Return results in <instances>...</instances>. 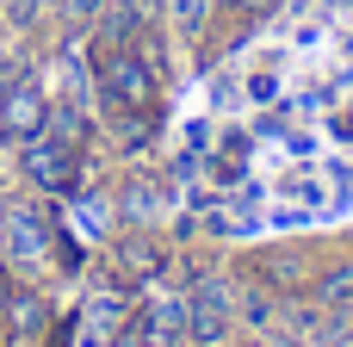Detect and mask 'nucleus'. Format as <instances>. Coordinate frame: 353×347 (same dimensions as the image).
<instances>
[{
    "mask_svg": "<svg viewBox=\"0 0 353 347\" xmlns=\"http://www.w3.org/2000/svg\"><path fill=\"white\" fill-rule=\"evenodd\" d=\"M99 87H105L112 112H143V106H155V68L143 62L137 43H112V50L99 56Z\"/></svg>",
    "mask_w": 353,
    "mask_h": 347,
    "instance_id": "obj_1",
    "label": "nucleus"
},
{
    "mask_svg": "<svg viewBox=\"0 0 353 347\" xmlns=\"http://www.w3.org/2000/svg\"><path fill=\"white\" fill-rule=\"evenodd\" d=\"M6 255H12V267L37 273L50 261V224L37 211H6Z\"/></svg>",
    "mask_w": 353,
    "mask_h": 347,
    "instance_id": "obj_5",
    "label": "nucleus"
},
{
    "mask_svg": "<svg viewBox=\"0 0 353 347\" xmlns=\"http://www.w3.org/2000/svg\"><path fill=\"white\" fill-rule=\"evenodd\" d=\"M267 347H292V341H267Z\"/></svg>",
    "mask_w": 353,
    "mask_h": 347,
    "instance_id": "obj_13",
    "label": "nucleus"
},
{
    "mask_svg": "<svg viewBox=\"0 0 353 347\" xmlns=\"http://www.w3.org/2000/svg\"><path fill=\"white\" fill-rule=\"evenodd\" d=\"M43 124H50V99H43V87H37V81H12V87L0 93V137L25 143V137H37Z\"/></svg>",
    "mask_w": 353,
    "mask_h": 347,
    "instance_id": "obj_4",
    "label": "nucleus"
},
{
    "mask_svg": "<svg viewBox=\"0 0 353 347\" xmlns=\"http://www.w3.org/2000/svg\"><path fill=\"white\" fill-rule=\"evenodd\" d=\"M43 323H50V310H43L37 292H19V298L6 304V329H12V335H43Z\"/></svg>",
    "mask_w": 353,
    "mask_h": 347,
    "instance_id": "obj_8",
    "label": "nucleus"
},
{
    "mask_svg": "<svg viewBox=\"0 0 353 347\" xmlns=\"http://www.w3.org/2000/svg\"><path fill=\"white\" fill-rule=\"evenodd\" d=\"M316 298H323V304H347L353 298V267H329L323 286H316Z\"/></svg>",
    "mask_w": 353,
    "mask_h": 347,
    "instance_id": "obj_9",
    "label": "nucleus"
},
{
    "mask_svg": "<svg viewBox=\"0 0 353 347\" xmlns=\"http://www.w3.org/2000/svg\"><path fill=\"white\" fill-rule=\"evenodd\" d=\"M124 211H130V217H149V211H155V192H149V186H130V192H124Z\"/></svg>",
    "mask_w": 353,
    "mask_h": 347,
    "instance_id": "obj_11",
    "label": "nucleus"
},
{
    "mask_svg": "<svg viewBox=\"0 0 353 347\" xmlns=\"http://www.w3.org/2000/svg\"><path fill=\"white\" fill-rule=\"evenodd\" d=\"M87 335H81V347H105L112 335H118V323H124V298H112V292H99L93 304H87Z\"/></svg>",
    "mask_w": 353,
    "mask_h": 347,
    "instance_id": "obj_6",
    "label": "nucleus"
},
{
    "mask_svg": "<svg viewBox=\"0 0 353 347\" xmlns=\"http://www.w3.org/2000/svg\"><path fill=\"white\" fill-rule=\"evenodd\" d=\"M211 12H217V0H168V19H174V31L186 43H199L211 31Z\"/></svg>",
    "mask_w": 353,
    "mask_h": 347,
    "instance_id": "obj_7",
    "label": "nucleus"
},
{
    "mask_svg": "<svg viewBox=\"0 0 353 347\" xmlns=\"http://www.w3.org/2000/svg\"><path fill=\"white\" fill-rule=\"evenodd\" d=\"M19 161H25V180H31L37 192H68V186H74V174H81L74 143H68V137H56L50 124H43L37 137H25V143H19Z\"/></svg>",
    "mask_w": 353,
    "mask_h": 347,
    "instance_id": "obj_2",
    "label": "nucleus"
},
{
    "mask_svg": "<svg viewBox=\"0 0 353 347\" xmlns=\"http://www.w3.org/2000/svg\"><path fill=\"white\" fill-rule=\"evenodd\" d=\"M230 317H236V304H230V286H217V279H205L192 298H186V341L199 347H217L230 335Z\"/></svg>",
    "mask_w": 353,
    "mask_h": 347,
    "instance_id": "obj_3",
    "label": "nucleus"
},
{
    "mask_svg": "<svg viewBox=\"0 0 353 347\" xmlns=\"http://www.w3.org/2000/svg\"><path fill=\"white\" fill-rule=\"evenodd\" d=\"M223 6H236V12H267L273 0H223Z\"/></svg>",
    "mask_w": 353,
    "mask_h": 347,
    "instance_id": "obj_12",
    "label": "nucleus"
},
{
    "mask_svg": "<svg viewBox=\"0 0 353 347\" xmlns=\"http://www.w3.org/2000/svg\"><path fill=\"white\" fill-rule=\"evenodd\" d=\"M56 12H62L68 25H87V19H99V12H105V0H56Z\"/></svg>",
    "mask_w": 353,
    "mask_h": 347,
    "instance_id": "obj_10",
    "label": "nucleus"
}]
</instances>
